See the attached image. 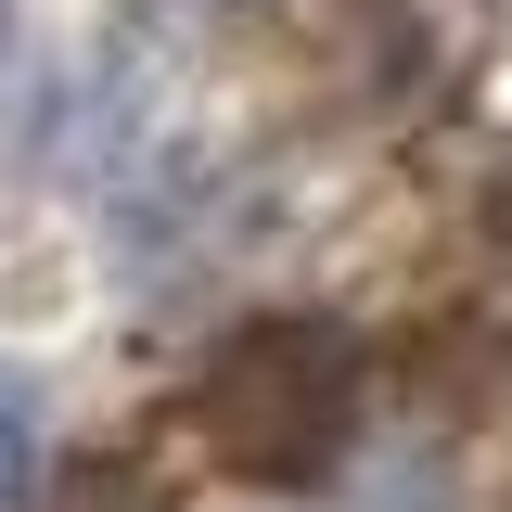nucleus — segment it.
I'll return each mask as SVG.
<instances>
[{
  "mask_svg": "<svg viewBox=\"0 0 512 512\" xmlns=\"http://www.w3.org/2000/svg\"><path fill=\"white\" fill-rule=\"evenodd\" d=\"M359 397H372L359 333L320 308H282V320H244L192 372V436L244 487H320L346 461V436H359Z\"/></svg>",
  "mask_w": 512,
  "mask_h": 512,
  "instance_id": "1",
  "label": "nucleus"
},
{
  "mask_svg": "<svg viewBox=\"0 0 512 512\" xmlns=\"http://www.w3.org/2000/svg\"><path fill=\"white\" fill-rule=\"evenodd\" d=\"M0 64H13V0H0Z\"/></svg>",
  "mask_w": 512,
  "mask_h": 512,
  "instance_id": "3",
  "label": "nucleus"
},
{
  "mask_svg": "<svg viewBox=\"0 0 512 512\" xmlns=\"http://www.w3.org/2000/svg\"><path fill=\"white\" fill-rule=\"evenodd\" d=\"M26 474H39V397L0 372V512L26 500Z\"/></svg>",
  "mask_w": 512,
  "mask_h": 512,
  "instance_id": "2",
  "label": "nucleus"
}]
</instances>
